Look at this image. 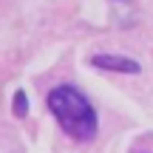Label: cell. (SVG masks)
Returning a JSON list of instances; mask_svg holds the SVG:
<instances>
[{"label":"cell","mask_w":153,"mask_h":153,"mask_svg":"<svg viewBox=\"0 0 153 153\" xmlns=\"http://www.w3.org/2000/svg\"><path fill=\"white\" fill-rule=\"evenodd\" d=\"M45 102H48V111L54 114V119L60 122V128L71 139H76V142H94L99 119H97L94 105L88 102V97L79 88L57 85V88L48 91Z\"/></svg>","instance_id":"1"},{"label":"cell","mask_w":153,"mask_h":153,"mask_svg":"<svg viewBox=\"0 0 153 153\" xmlns=\"http://www.w3.org/2000/svg\"><path fill=\"white\" fill-rule=\"evenodd\" d=\"M94 65L102 71H116V74H139V62L122 54H94Z\"/></svg>","instance_id":"2"},{"label":"cell","mask_w":153,"mask_h":153,"mask_svg":"<svg viewBox=\"0 0 153 153\" xmlns=\"http://www.w3.org/2000/svg\"><path fill=\"white\" fill-rule=\"evenodd\" d=\"M14 114L17 116H26L28 114V99H26V94H23V91L14 94Z\"/></svg>","instance_id":"3"}]
</instances>
